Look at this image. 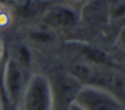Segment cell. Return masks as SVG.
<instances>
[{
  "instance_id": "cell-1",
  "label": "cell",
  "mask_w": 125,
  "mask_h": 110,
  "mask_svg": "<svg viewBox=\"0 0 125 110\" xmlns=\"http://www.w3.org/2000/svg\"><path fill=\"white\" fill-rule=\"evenodd\" d=\"M70 72L81 85L101 87L110 93H121L125 89V82L121 75L113 72L109 67L97 66L89 62H75L71 64Z\"/></svg>"
},
{
  "instance_id": "cell-2",
  "label": "cell",
  "mask_w": 125,
  "mask_h": 110,
  "mask_svg": "<svg viewBox=\"0 0 125 110\" xmlns=\"http://www.w3.org/2000/svg\"><path fill=\"white\" fill-rule=\"evenodd\" d=\"M20 110H54L55 97L50 78L31 74L19 103Z\"/></svg>"
},
{
  "instance_id": "cell-3",
  "label": "cell",
  "mask_w": 125,
  "mask_h": 110,
  "mask_svg": "<svg viewBox=\"0 0 125 110\" xmlns=\"http://www.w3.org/2000/svg\"><path fill=\"white\" fill-rule=\"evenodd\" d=\"M31 77L30 66L20 62L16 56L11 55L7 59L3 69V86L6 95L14 103H19L27 82Z\"/></svg>"
},
{
  "instance_id": "cell-4",
  "label": "cell",
  "mask_w": 125,
  "mask_h": 110,
  "mask_svg": "<svg viewBox=\"0 0 125 110\" xmlns=\"http://www.w3.org/2000/svg\"><path fill=\"white\" fill-rule=\"evenodd\" d=\"M73 102L83 110H122L116 94L95 86L81 85Z\"/></svg>"
},
{
  "instance_id": "cell-5",
  "label": "cell",
  "mask_w": 125,
  "mask_h": 110,
  "mask_svg": "<svg viewBox=\"0 0 125 110\" xmlns=\"http://www.w3.org/2000/svg\"><path fill=\"white\" fill-rule=\"evenodd\" d=\"M43 21L51 28H69L77 24L78 15L67 5H55L43 12Z\"/></svg>"
},
{
  "instance_id": "cell-6",
  "label": "cell",
  "mask_w": 125,
  "mask_h": 110,
  "mask_svg": "<svg viewBox=\"0 0 125 110\" xmlns=\"http://www.w3.org/2000/svg\"><path fill=\"white\" fill-rule=\"evenodd\" d=\"M79 51H81V55L85 62L97 64V66H105V67L112 66L110 56L106 52H104L102 50H100V48L92 47V46H87V44H81L79 46Z\"/></svg>"
},
{
  "instance_id": "cell-7",
  "label": "cell",
  "mask_w": 125,
  "mask_h": 110,
  "mask_svg": "<svg viewBox=\"0 0 125 110\" xmlns=\"http://www.w3.org/2000/svg\"><path fill=\"white\" fill-rule=\"evenodd\" d=\"M47 8L44 1L42 0H27L23 5H20L18 13H19L22 18H34L38 13L44 12Z\"/></svg>"
},
{
  "instance_id": "cell-8",
  "label": "cell",
  "mask_w": 125,
  "mask_h": 110,
  "mask_svg": "<svg viewBox=\"0 0 125 110\" xmlns=\"http://www.w3.org/2000/svg\"><path fill=\"white\" fill-rule=\"evenodd\" d=\"M117 42H118L120 47L125 50V24L122 26V28L118 32V38H117Z\"/></svg>"
},
{
  "instance_id": "cell-9",
  "label": "cell",
  "mask_w": 125,
  "mask_h": 110,
  "mask_svg": "<svg viewBox=\"0 0 125 110\" xmlns=\"http://www.w3.org/2000/svg\"><path fill=\"white\" fill-rule=\"evenodd\" d=\"M66 110H83V109H81V107L77 103H74V102H70V103L66 106Z\"/></svg>"
},
{
  "instance_id": "cell-10",
  "label": "cell",
  "mask_w": 125,
  "mask_h": 110,
  "mask_svg": "<svg viewBox=\"0 0 125 110\" xmlns=\"http://www.w3.org/2000/svg\"><path fill=\"white\" fill-rule=\"evenodd\" d=\"M0 110H3V105H1V99H0Z\"/></svg>"
}]
</instances>
